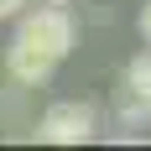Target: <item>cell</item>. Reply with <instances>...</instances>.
<instances>
[{
	"label": "cell",
	"mask_w": 151,
	"mask_h": 151,
	"mask_svg": "<svg viewBox=\"0 0 151 151\" xmlns=\"http://www.w3.org/2000/svg\"><path fill=\"white\" fill-rule=\"evenodd\" d=\"M136 26H141V37H146V42H151V0H146V5H141V16H136Z\"/></svg>",
	"instance_id": "7"
},
{
	"label": "cell",
	"mask_w": 151,
	"mask_h": 151,
	"mask_svg": "<svg viewBox=\"0 0 151 151\" xmlns=\"http://www.w3.org/2000/svg\"><path fill=\"white\" fill-rule=\"evenodd\" d=\"M26 5H31V0H0V21H16Z\"/></svg>",
	"instance_id": "6"
},
{
	"label": "cell",
	"mask_w": 151,
	"mask_h": 151,
	"mask_svg": "<svg viewBox=\"0 0 151 151\" xmlns=\"http://www.w3.org/2000/svg\"><path fill=\"white\" fill-rule=\"evenodd\" d=\"M58 5H68V0H58Z\"/></svg>",
	"instance_id": "8"
},
{
	"label": "cell",
	"mask_w": 151,
	"mask_h": 151,
	"mask_svg": "<svg viewBox=\"0 0 151 151\" xmlns=\"http://www.w3.org/2000/svg\"><path fill=\"white\" fill-rule=\"evenodd\" d=\"M115 120L120 125H151V94L120 83V89H115Z\"/></svg>",
	"instance_id": "4"
},
{
	"label": "cell",
	"mask_w": 151,
	"mask_h": 151,
	"mask_svg": "<svg viewBox=\"0 0 151 151\" xmlns=\"http://www.w3.org/2000/svg\"><path fill=\"white\" fill-rule=\"evenodd\" d=\"M52 73H58V58H52V52L21 42V37L5 47V78H11V83H21V89H47Z\"/></svg>",
	"instance_id": "3"
},
{
	"label": "cell",
	"mask_w": 151,
	"mask_h": 151,
	"mask_svg": "<svg viewBox=\"0 0 151 151\" xmlns=\"http://www.w3.org/2000/svg\"><path fill=\"white\" fill-rule=\"evenodd\" d=\"M16 37L31 47H42V52H52V58H68L78 47V21L68 16V5H58V0H47V5H31V11L16 16Z\"/></svg>",
	"instance_id": "1"
},
{
	"label": "cell",
	"mask_w": 151,
	"mask_h": 151,
	"mask_svg": "<svg viewBox=\"0 0 151 151\" xmlns=\"http://www.w3.org/2000/svg\"><path fill=\"white\" fill-rule=\"evenodd\" d=\"M120 83H130V89L151 94V42H146V52H136V58L125 63V78H120Z\"/></svg>",
	"instance_id": "5"
},
{
	"label": "cell",
	"mask_w": 151,
	"mask_h": 151,
	"mask_svg": "<svg viewBox=\"0 0 151 151\" xmlns=\"http://www.w3.org/2000/svg\"><path fill=\"white\" fill-rule=\"evenodd\" d=\"M31 136L47 141V146H83V141L99 136V109L83 104V99H58V104H47L37 115Z\"/></svg>",
	"instance_id": "2"
}]
</instances>
